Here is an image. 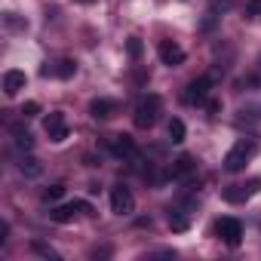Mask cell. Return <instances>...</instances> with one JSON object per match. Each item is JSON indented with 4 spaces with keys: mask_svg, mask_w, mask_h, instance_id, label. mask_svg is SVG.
<instances>
[{
    "mask_svg": "<svg viewBox=\"0 0 261 261\" xmlns=\"http://www.w3.org/2000/svg\"><path fill=\"white\" fill-rule=\"evenodd\" d=\"M37 114H40V105H37V101H25V105H22V117H25V120H28V117H37Z\"/></svg>",
    "mask_w": 261,
    "mask_h": 261,
    "instance_id": "22",
    "label": "cell"
},
{
    "mask_svg": "<svg viewBox=\"0 0 261 261\" xmlns=\"http://www.w3.org/2000/svg\"><path fill=\"white\" fill-rule=\"evenodd\" d=\"M215 25H218V16H215V13H206V19H203V25H200V28H203V31H212Z\"/></svg>",
    "mask_w": 261,
    "mask_h": 261,
    "instance_id": "24",
    "label": "cell"
},
{
    "mask_svg": "<svg viewBox=\"0 0 261 261\" xmlns=\"http://www.w3.org/2000/svg\"><path fill=\"white\" fill-rule=\"evenodd\" d=\"M43 129H46L49 142H56V145L68 139V120H65V114H62V111H53V114L43 120Z\"/></svg>",
    "mask_w": 261,
    "mask_h": 261,
    "instance_id": "7",
    "label": "cell"
},
{
    "mask_svg": "<svg viewBox=\"0 0 261 261\" xmlns=\"http://www.w3.org/2000/svg\"><path fill=\"white\" fill-rule=\"evenodd\" d=\"M169 227H172L175 233H185V230L191 227V221H188V218H185L178 209H169Z\"/></svg>",
    "mask_w": 261,
    "mask_h": 261,
    "instance_id": "18",
    "label": "cell"
},
{
    "mask_svg": "<svg viewBox=\"0 0 261 261\" xmlns=\"http://www.w3.org/2000/svg\"><path fill=\"white\" fill-rule=\"evenodd\" d=\"M230 0H212V10H227Z\"/></svg>",
    "mask_w": 261,
    "mask_h": 261,
    "instance_id": "27",
    "label": "cell"
},
{
    "mask_svg": "<svg viewBox=\"0 0 261 261\" xmlns=\"http://www.w3.org/2000/svg\"><path fill=\"white\" fill-rule=\"evenodd\" d=\"M185 136H188L185 123H181L178 117H172V120H169V142H172V145H181V142H185Z\"/></svg>",
    "mask_w": 261,
    "mask_h": 261,
    "instance_id": "17",
    "label": "cell"
},
{
    "mask_svg": "<svg viewBox=\"0 0 261 261\" xmlns=\"http://www.w3.org/2000/svg\"><path fill=\"white\" fill-rule=\"evenodd\" d=\"M157 56H160V62H163L166 68H178V65H185V49H181L175 40H160Z\"/></svg>",
    "mask_w": 261,
    "mask_h": 261,
    "instance_id": "8",
    "label": "cell"
},
{
    "mask_svg": "<svg viewBox=\"0 0 261 261\" xmlns=\"http://www.w3.org/2000/svg\"><path fill=\"white\" fill-rule=\"evenodd\" d=\"M209 92H212V77H197V80H191L188 83V89H185V101L188 105H203L206 98H209Z\"/></svg>",
    "mask_w": 261,
    "mask_h": 261,
    "instance_id": "5",
    "label": "cell"
},
{
    "mask_svg": "<svg viewBox=\"0 0 261 261\" xmlns=\"http://www.w3.org/2000/svg\"><path fill=\"white\" fill-rule=\"evenodd\" d=\"M25 83H28L25 71H7V74H4V92H7V95H19V92L25 89Z\"/></svg>",
    "mask_w": 261,
    "mask_h": 261,
    "instance_id": "14",
    "label": "cell"
},
{
    "mask_svg": "<svg viewBox=\"0 0 261 261\" xmlns=\"http://www.w3.org/2000/svg\"><path fill=\"white\" fill-rule=\"evenodd\" d=\"M74 4H92V0H74Z\"/></svg>",
    "mask_w": 261,
    "mask_h": 261,
    "instance_id": "28",
    "label": "cell"
},
{
    "mask_svg": "<svg viewBox=\"0 0 261 261\" xmlns=\"http://www.w3.org/2000/svg\"><path fill=\"white\" fill-rule=\"evenodd\" d=\"M43 77H59V80H71L77 74V62L74 59H59V62H49L40 68Z\"/></svg>",
    "mask_w": 261,
    "mask_h": 261,
    "instance_id": "10",
    "label": "cell"
},
{
    "mask_svg": "<svg viewBox=\"0 0 261 261\" xmlns=\"http://www.w3.org/2000/svg\"><path fill=\"white\" fill-rule=\"evenodd\" d=\"M255 188H258L255 181H246V185H227V188H224V200H227V203H246V200L255 194Z\"/></svg>",
    "mask_w": 261,
    "mask_h": 261,
    "instance_id": "13",
    "label": "cell"
},
{
    "mask_svg": "<svg viewBox=\"0 0 261 261\" xmlns=\"http://www.w3.org/2000/svg\"><path fill=\"white\" fill-rule=\"evenodd\" d=\"M203 105H206V111H209V114H212V117H215V114H218V111H221V101H218V98H206V101H203Z\"/></svg>",
    "mask_w": 261,
    "mask_h": 261,
    "instance_id": "25",
    "label": "cell"
},
{
    "mask_svg": "<svg viewBox=\"0 0 261 261\" xmlns=\"http://www.w3.org/2000/svg\"><path fill=\"white\" fill-rule=\"evenodd\" d=\"M194 172H197V160H194L191 154H181V157L172 163V169H169V175H172L175 181H188Z\"/></svg>",
    "mask_w": 261,
    "mask_h": 261,
    "instance_id": "11",
    "label": "cell"
},
{
    "mask_svg": "<svg viewBox=\"0 0 261 261\" xmlns=\"http://www.w3.org/2000/svg\"><path fill=\"white\" fill-rule=\"evenodd\" d=\"M246 16L261 19V0H249V4H246Z\"/></svg>",
    "mask_w": 261,
    "mask_h": 261,
    "instance_id": "23",
    "label": "cell"
},
{
    "mask_svg": "<svg viewBox=\"0 0 261 261\" xmlns=\"http://www.w3.org/2000/svg\"><path fill=\"white\" fill-rule=\"evenodd\" d=\"M255 151H258V148H255L252 139H240V142L227 151V157H224V169H227V172H243L246 163L255 157Z\"/></svg>",
    "mask_w": 261,
    "mask_h": 261,
    "instance_id": "2",
    "label": "cell"
},
{
    "mask_svg": "<svg viewBox=\"0 0 261 261\" xmlns=\"http://www.w3.org/2000/svg\"><path fill=\"white\" fill-rule=\"evenodd\" d=\"M160 111H163L160 95L148 92V95H142V98H139V105H136V111H133V123H136L139 129H151V126L160 120Z\"/></svg>",
    "mask_w": 261,
    "mask_h": 261,
    "instance_id": "1",
    "label": "cell"
},
{
    "mask_svg": "<svg viewBox=\"0 0 261 261\" xmlns=\"http://www.w3.org/2000/svg\"><path fill=\"white\" fill-rule=\"evenodd\" d=\"M108 151H111L117 160H129V157H136V154H139L136 142L129 139V136H111V139H108Z\"/></svg>",
    "mask_w": 261,
    "mask_h": 261,
    "instance_id": "9",
    "label": "cell"
},
{
    "mask_svg": "<svg viewBox=\"0 0 261 261\" xmlns=\"http://www.w3.org/2000/svg\"><path fill=\"white\" fill-rule=\"evenodd\" d=\"M126 53H129V59H142V53H145L142 40H139V37H129V43H126Z\"/></svg>",
    "mask_w": 261,
    "mask_h": 261,
    "instance_id": "21",
    "label": "cell"
},
{
    "mask_svg": "<svg viewBox=\"0 0 261 261\" xmlns=\"http://www.w3.org/2000/svg\"><path fill=\"white\" fill-rule=\"evenodd\" d=\"M19 172H22L25 178H37V175L43 172V166H40V160H34V157H22V160H19Z\"/></svg>",
    "mask_w": 261,
    "mask_h": 261,
    "instance_id": "16",
    "label": "cell"
},
{
    "mask_svg": "<svg viewBox=\"0 0 261 261\" xmlns=\"http://www.w3.org/2000/svg\"><path fill=\"white\" fill-rule=\"evenodd\" d=\"M77 212L92 215V206H89V203H83V200L65 203V206H59V209H53V212H49V221H56V224H68V221H74V215H77Z\"/></svg>",
    "mask_w": 261,
    "mask_h": 261,
    "instance_id": "6",
    "label": "cell"
},
{
    "mask_svg": "<svg viewBox=\"0 0 261 261\" xmlns=\"http://www.w3.org/2000/svg\"><path fill=\"white\" fill-rule=\"evenodd\" d=\"M133 209H136L133 191H129L126 185H114L111 188V212H117V215H133Z\"/></svg>",
    "mask_w": 261,
    "mask_h": 261,
    "instance_id": "4",
    "label": "cell"
},
{
    "mask_svg": "<svg viewBox=\"0 0 261 261\" xmlns=\"http://www.w3.org/2000/svg\"><path fill=\"white\" fill-rule=\"evenodd\" d=\"M117 114V101H111V98H92L89 101V117L92 120H111Z\"/></svg>",
    "mask_w": 261,
    "mask_h": 261,
    "instance_id": "12",
    "label": "cell"
},
{
    "mask_svg": "<svg viewBox=\"0 0 261 261\" xmlns=\"http://www.w3.org/2000/svg\"><path fill=\"white\" fill-rule=\"evenodd\" d=\"M7 233H10V224L0 221V246H7Z\"/></svg>",
    "mask_w": 261,
    "mask_h": 261,
    "instance_id": "26",
    "label": "cell"
},
{
    "mask_svg": "<svg viewBox=\"0 0 261 261\" xmlns=\"http://www.w3.org/2000/svg\"><path fill=\"white\" fill-rule=\"evenodd\" d=\"M215 233H218L221 243H227L230 249H237V246L243 243V224H240L237 218H230V215H224V218L215 221Z\"/></svg>",
    "mask_w": 261,
    "mask_h": 261,
    "instance_id": "3",
    "label": "cell"
},
{
    "mask_svg": "<svg viewBox=\"0 0 261 261\" xmlns=\"http://www.w3.org/2000/svg\"><path fill=\"white\" fill-rule=\"evenodd\" d=\"M10 133H13V142H16V148H19V151H31V148H34V136L28 133V129H22L19 123H13V126H10Z\"/></svg>",
    "mask_w": 261,
    "mask_h": 261,
    "instance_id": "15",
    "label": "cell"
},
{
    "mask_svg": "<svg viewBox=\"0 0 261 261\" xmlns=\"http://www.w3.org/2000/svg\"><path fill=\"white\" fill-rule=\"evenodd\" d=\"M62 197H65V185H49V188H43V194H40L43 203H56V200H62Z\"/></svg>",
    "mask_w": 261,
    "mask_h": 261,
    "instance_id": "19",
    "label": "cell"
},
{
    "mask_svg": "<svg viewBox=\"0 0 261 261\" xmlns=\"http://www.w3.org/2000/svg\"><path fill=\"white\" fill-rule=\"evenodd\" d=\"M31 249H34L37 255H43V258H53V261H59V252H56V249H49V246H46V243H40V240H34V243H31Z\"/></svg>",
    "mask_w": 261,
    "mask_h": 261,
    "instance_id": "20",
    "label": "cell"
}]
</instances>
